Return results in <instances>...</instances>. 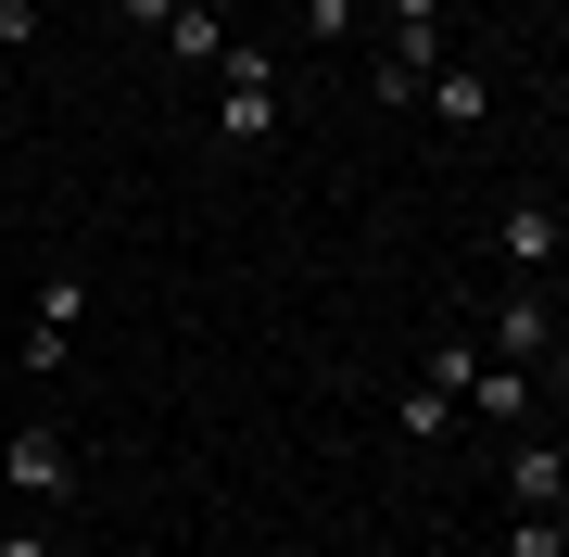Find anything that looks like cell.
<instances>
[{"instance_id":"1","label":"cell","mask_w":569,"mask_h":557,"mask_svg":"<svg viewBox=\"0 0 569 557\" xmlns=\"http://www.w3.org/2000/svg\"><path fill=\"white\" fill-rule=\"evenodd\" d=\"M216 77H228V140H266V127H279V63H266V51H228Z\"/></svg>"},{"instance_id":"2","label":"cell","mask_w":569,"mask_h":557,"mask_svg":"<svg viewBox=\"0 0 569 557\" xmlns=\"http://www.w3.org/2000/svg\"><path fill=\"white\" fill-rule=\"evenodd\" d=\"M0 481H13V495H77V481H63V431H13V444H0Z\"/></svg>"},{"instance_id":"3","label":"cell","mask_w":569,"mask_h":557,"mask_svg":"<svg viewBox=\"0 0 569 557\" xmlns=\"http://www.w3.org/2000/svg\"><path fill=\"white\" fill-rule=\"evenodd\" d=\"M164 39H178V63H228V13H216V0H178Z\"/></svg>"},{"instance_id":"4","label":"cell","mask_w":569,"mask_h":557,"mask_svg":"<svg viewBox=\"0 0 569 557\" xmlns=\"http://www.w3.org/2000/svg\"><path fill=\"white\" fill-rule=\"evenodd\" d=\"M507 495H531V507H569V456H557V444H519V456H507Z\"/></svg>"},{"instance_id":"5","label":"cell","mask_w":569,"mask_h":557,"mask_svg":"<svg viewBox=\"0 0 569 557\" xmlns=\"http://www.w3.org/2000/svg\"><path fill=\"white\" fill-rule=\"evenodd\" d=\"M507 267H557V203H507Z\"/></svg>"},{"instance_id":"6","label":"cell","mask_w":569,"mask_h":557,"mask_svg":"<svg viewBox=\"0 0 569 557\" xmlns=\"http://www.w3.org/2000/svg\"><path fill=\"white\" fill-rule=\"evenodd\" d=\"M531 355H545V305H507L493 317V368H531Z\"/></svg>"},{"instance_id":"7","label":"cell","mask_w":569,"mask_h":557,"mask_svg":"<svg viewBox=\"0 0 569 557\" xmlns=\"http://www.w3.org/2000/svg\"><path fill=\"white\" fill-rule=\"evenodd\" d=\"M430 102H443L456 127H481V102H493V89H481V77H456V63H430Z\"/></svg>"},{"instance_id":"8","label":"cell","mask_w":569,"mask_h":557,"mask_svg":"<svg viewBox=\"0 0 569 557\" xmlns=\"http://www.w3.org/2000/svg\"><path fill=\"white\" fill-rule=\"evenodd\" d=\"M468 406H481V418H519L531 380H519V368H481V380H468Z\"/></svg>"},{"instance_id":"9","label":"cell","mask_w":569,"mask_h":557,"mask_svg":"<svg viewBox=\"0 0 569 557\" xmlns=\"http://www.w3.org/2000/svg\"><path fill=\"white\" fill-rule=\"evenodd\" d=\"M443 418H456V392H430V380H418V392H406V444H443Z\"/></svg>"},{"instance_id":"10","label":"cell","mask_w":569,"mask_h":557,"mask_svg":"<svg viewBox=\"0 0 569 557\" xmlns=\"http://www.w3.org/2000/svg\"><path fill=\"white\" fill-rule=\"evenodd\" d=\"M392 26H430V0H392Z\"/></svg>"},{"instance_id":"11","label":"cell","mask_w":569,"mask_h":557,"mask_svg":"<svg viewBox=\"0 0 569 557\" xmlns=\"http://www.w3.org/2000/svg\"><path fill=\"white\" fill-rule=\"evenodd\" d=\"M557 557H569V545H557Z\"/></svg>"}]
</instances>
